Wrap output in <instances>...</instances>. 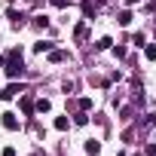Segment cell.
Returning <instances> with one entry per match:
<instances>
[{
	"instance_id": "cell-1",
	"label": "cell",
	"mask_w": 156,
	"mask_h": 156,
	"mask_svg": "<svg viewBox=\"0 0 156 156\" xmlns=\"http://www.w3.org/2000/svg\"><path fill=\"white\" fill-rule=\"evenodd\" d=\"M25 73V61H22V52L12 49L9 52V61H6V76H22Z\"/></svg>"
},
{
	"instance_id": "cell-2",
	"label": "cell",
	"mask_w": 156,
	"mask_h": 156,
	"mask_svg": "<svg viewBox=\"0 0 156 156\" xmlns=\"http://www.w3.org/2000/svg\"><path fill=\"white\" fill-rule=\"evenodd\" d=\"M19 92H22V86H19V83H9L3 92H0V98H3V101H9V98H16Z\"/></svg>"
},
{
	"instance_id": "cell-3",
	"label": "cell",
	"mask_w": 156,
	"mask_h": 156,
	"mask_svg": "<svg viewBox=\"0 0 156 156\" xmlns=\"http://www.w3.org/2000/svg\"><path fill=\"white\" fill-rule=\"evenodd\" d=\"M3 126H6L9 132H16V129H19V119H16V113H3Z\"/></svg>"
},
{
	"instance_id": "cell-4",
	"label": "cell",
	"mask_w": 156,
	"mask_h": 156,
	"mask_svg": "<svg viewBox=\"0 0 156 156\" xmlns=\"http://www.w3.org/2000/svg\"><path fill=\"white\" fill-rule=\"evenodd\" d=\"M86 153H89V156H98V153H101V144H98V141H86Z\"/></svg>"
},
{
	"instance_id": "cell-5",
	"label": "cell",
	"mask_w": 156,
	"mask_h": 156,
	"mask_svg": "<svg viewBox=\"0 0 156 156\" xmlns=\"http://www.w3.org/2000/svg\"><path fill=\"white\" fill-rule=\"evenodd\" d=\"M34 52H52V43L40 40V43H34Z\"/></svg>"
},
{
	"instance_id": "cell-6",
	"label": "cell",
	"mask_w": 156,
	"mask_h": 156,
	"mask_svg": "<svg viewBox=\"0 0 156 156\" xmlns=\"http://www.w3.org/2000/svg\"><path fill=\"white\" fill-rule=\"evenodd\" d=\"M67 58V52H61V49H52L49 52V61H64Z\"/></svg>"
},
{
	"instance_id": "cell-7",
	"label": "cell",
	"mask_w": 156,
	"mask_h": 156,
	"mask_svg": "<svg viewBox=\"0 0 156 156\" xmlns=\"http://www.w3.org/2000/svg\"><path fill=\"white\" fill-rule=\"evenodd\" d=\"M83 12H86V19H95V6L89 3V0H83Z\"/></svg>"
},
{
	"instance_id": "cell-8",
	"label": "cell",
	"mask_w": 156,
	"mask_h": 156,
	"mask_svg": "<svg viewBox=\"0 0 156 156\" xmlns=\"http://www.w3.org/2000/svg\"><path fill=\"white\" fill-rule=\"evenodd\" d=\"M9 19H12V25H25V16L16 12V9H9Z\"/></svg>"
},
{
	"instance_id": "cell-9",
	"label": "cell",
	"mask_w": 156,
	"mask_h": 156,
	"mask_svg": "<svg viewBox=\"0 0 156 156\" xmlns=\"http://www.w3.org/2000/svg\"><path fill=\"white\" fill-rule=\"evenodd\" d=\"M67 126H70V119H67V116H58V119H55V129H58V132H64Z\"/></svg>"
},
{
	"instance_id": "cell-10",
	"label": "cell",
	"mask_w": 156,
	"mask_h": 156,
	"mask_svg": "<svg viewBox=\"0 0 156 156\" xmlns=\"http://www.w3.org/2000/svg\"><path fill=\"white\" fill-rule=\"evenodd\" d=\"M119 25H132V12H129V9L119 12Z\"/></svg>"
},
{
	"instance_id": "cell-11",
	"label": "cell",
	"mask_w": 156,
	"mask_h": 156,
	"mask_svg": "<svg viewBox=\"0 0 156 156\" xmlns=\"http://www.w3.org/2000/svg\"><path fill=\"white\" fill-rule=\"evenodd\" d=\"M34 107H37V110H40V113H46V110H49V107H52V104H49V101H46V98H40V101H37V104H34Z\"/></svg>"
},
{
	"instance_id": "cell-12",
	"label": "cell",
	"mask_w": 156,
	"mask_h": 156,
	"mask_svg": "<svg viewBox=\"0 0 156 156\" xmlns=\"http://www.w3.org/2000/svg\"><path fill=\"white\" fill-rule=\"evenodd\" d=\"M110 43H113V40H110V37H101V40H98V43H95V46H98V49H110Z\"/></svg>"
},
{
	"instance_id": "cell-13",
	"label": "cell",
	"mask_w": 156,
	"mask_h": 156,
	"mask_svg": "<svg viewBox=\"0 0 156 156\" xmlns=\"http://www.w3.org/2000/svg\"><path fill=\"white\" fill-rule=\"evenodd\" d=\"M22 107H25V113H31V110H34V101L25 95V98H22Z\"/></svg>"
},
{
	"instance_id": "cell-14",
	"label": "cell",
	"mask_w": 156,
	"mask_h": 156,
	"mask_svg": "<svg viewBox=\"0 0 156 156\" xmlns=\"http://www.w3.org/2000/svg\"><path fill=\"white\" fill-rule=\"evenodd\" d=\"M144 55L153 61V58H156V46H153V43H150V46H144Z\"/></svg>"
},
{
	"instance_id": "cell-15",
	"label": "cell",
	"mask_w": 156,
	"mask_h": 156,
	"mask_svg": "<svg viewBox=\"0 0 156 156\" xmlns=\"http://www.w3.org/2000/svg\"><path fill=\"white\" fill-rule=\"evenodd\" d=\"M34 25H37V28H46V25H49V19H46V16H37V22H34Z\"/></svg>"
},
{
	"instance_id": "cell-16",
	"label": "cell",
	"mask_w": 156,
	"mask_h": 156,
	"mask_svg": "<svg viewBox=\"0 0 156 156\" xmlns=\"http://www.w3.org/2000/svg\"><path fill=\"white\" fill-rule=\"evenodd\" d=\"M49 3H52V6H58V9H64V6H67V0H49Z\"/></svg>"
},
{
	"instance_id": "cell-17",
	"label": "cell",
	"mask_w": 156,
	"mask_h": 156,
	"mask_svg": "<svg viewBox=\"0 0 156 156\" xmlns=\"http://www.w3.org/2000/svg\"><path fill=\"white\" fill-rule=\"evenodd\" d=\"M147 156H156V144H150V147H147Z\"/></svg>"
},
{
	"instance_id": "cell-18",
	"label": "cell",
	"mask_w": 156,
	"mask_h": 156,
	"mask_svg": "<svg viewBox=\"0 0 156 156\" xmlns=\"http://www.w3.org/2000/svg\"><path fill=\"white\" fill-rule=\"evenodd\" d=\"M3 156H16V150H12V147H6V150H3Z\"/></svg>"
},
{
	"instance_id": "cell-19",
	"label": "cell",
	"mask_w": 156,
	"mask_h": 156,
	"mask_svg": "<svg viewBox=\"0 0 156 156\" xmlns=\"http://www.w3.org/2000/svg\"><path fill=\"white\" fill-rule=\"evenodd\" d=\"M3 64H6V58H3V55H0V67H3Z\"/></svg>"
},
{
	"instance_id": "cell-20",
	"label": "cell",
	"mask_w": 156,
	"mask_h": 156,
	"mask_svg": "<svg viewBox=\"0 0 156 156\" xmlns=\"http://www.w3.org/2000/svg\"><path fill=\"white\" fill-rule=\"evenodd\" d=\"M126 3H129V6H135V3H138V0H126Z\"/></svg>"
}]
</instances>
